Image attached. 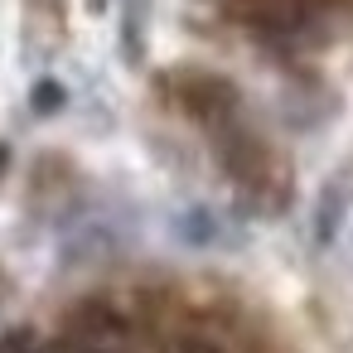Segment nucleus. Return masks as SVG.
Returning <instances> with one entry per match:
<instances>
[{"label": "nucleus", "instance_id": "5", "mask_svg": "<svg viewBox=\"0 0 353 353\" xmlns=\"http://www.w3.org/2000/svg\"><path fill=\"white\" fill-rule=\"evenodd\" d=\"M88 6H92V10H107V0H88Z\"/></svg>", "mask_w": 353, "mask_h": 353}, {"label": "nucleus", "instance_id": "1", "mask_svg": "<svg viewBox=\"0 0 353 353\" xmlns=\"http://www.w3.org/2000/svg\"><path fill=\"white\" fill-rule=\"evenodd\" d=\"M348 208H353V170H339V174H329V184L319 189V208H314V242H319V247H329V242L339 237Z\"/></svg>", "mask_w": 353, "mask_h": 353}, {"label": "nucleus", "instance_id": "4", "mask_svg": "<svg viewBox=\"0 0 353 353\" xmlns=\"http://www.w3.org/2000/svg\"><path fill=\"white\" fill-rule=\"evenodd\" d=\"M0 353H39V334L34 329H6L0 334Z\"/></svg>", "mask_w": 353, "mask_h": 353}, {"label": "nucleus", "instance_id": "3", "mask_svg": "<svg viewBox=\"0 0 353 353\" xmlns=\"http://www.w3.org/2000/svg\"><path fill=\"white\" fill-rule=\"evenodd\" d=\"M30 102H34V112H39V117H49V112H59V107H63V88H59L54 78H44V83H34V97H30Z\"/></svg>", "mask_w": 353, "mask_h": 353}, {"label": "nucleus", "instance_id": "2", "mask_svg": "<svg viewBox=\"0 0 353 353\" xmlns=\"http://www.w3.org/2000/svg\"><path fill=\"white\" fill-rule=\"evenodd\" d=\"M141 15H145V0H131V10H126V59L136 63L141 59Z\"/></svg>", "mask_w": 353, "mask_h": 353}]
</instances>
